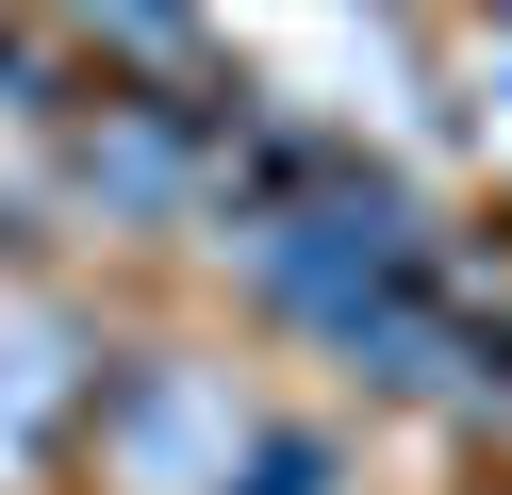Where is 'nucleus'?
<instances>
[{
	"label": "nucleus",
	"instance_id": "obj_4",
	"mask_svg": "<svg viewBox=\"0 0 512 495\" xmlns=\"http://www.w3.org/2000/svg\"><path fill=\"white\" fill-rule=\"evenodd\" d=\"M347 479V446H331V429H298V413H265V429H248V446H232V479H215V495H331Z\"/></svg>",
	"mask_w": 512,
	"mask_h": 495
},
{
	"label": "nucleus",
	"instance_id": "obj_3",
	"mask_svg": "<svg viewBox=\"0 0 512 495\" xmlns=\"http://www.w3.org/2000/svg\"><path fill=\"white\" fill-rule=\"evenodd\" d=\"M0 17H34L67 66H100V83H248L232 50H215V0H0Z\"/></svg>",
	"mask_w": 512,
	"mask_h": 495
},
{
	"label": "nucleus",
	"instance_id": "obj_2",
	"mask_svg": "<svg viewBox=\"0 0 512 495\" xmlns=\"http://www.w3.org/2000/svg\"><path fill=\"white\" fill-rule=\"evenodd\" d=\"M83 380H100V330H83L67 297L0 281V495L67 462V429H83Z\"/></svg>",
	"mask_w": 512,
	"mask_h": 495
},
{
	"label": "nucleus",
	"instance_id": "obj_1",
	"mask_svg": "<svg viewBox=\"0 0 512 495\" xmlns=\"http://www.w3.org/2000/svg\"><path fill=\"white\" fill-rule=\"evenodd\" d=\"M248 429H265V396H248L232 363H199V347H100L67 462H83L100 495H215Z\"/></svg>",
	"mask_w": 512,
	"mask_h": 495
}]
</instances>
